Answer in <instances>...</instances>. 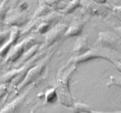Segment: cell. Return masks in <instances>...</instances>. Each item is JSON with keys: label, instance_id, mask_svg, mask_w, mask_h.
<instances>
[{"label": "cell", "instance_id": "12", "mask_svg": "<svg viewBox=\"0 0 121 113\" xmlns=\"http://www.w3.org/2000/svg\"><path fill=\"white\" fill-rule=\"evenodd\" d=\"M26 98H27V92L24 93L23 95L17 98L11 103L7 105L3 110H1V112H15V111H17L18 109L23 105V104L25 101Z\"/></svg>", "mask_w": 121, "mask_h": 113}, {"label": "cell", "instance_id": "17", "mask_svg": "<svg viewBox=\"0 0 121 113\" xmlns=\"http://www.w3.org/2000/svg\"><path fill=\"white\" fill-rule=\"evenodd\" d=\"M71 108H73V111L75 112H92V110L88 105L81 103H73Z\"/></svg>", "mask_w": 121, "mask_h": 113}, {"label": "cell", "instance_id": "9", "mask_svg": "<svg viewBox=\"0 0 121 113\" xmlns=\"http://www.w3.org/2000/svg\"><path fill=\"white\" fill-rule=\"evenodd\" d=\"M19 36H20V29H18V27H13V29H11L9 41L0 48V57L4 58L7 56L10 50L13 48V46H15Z\"/></svg>", "mask_w": 121, "mask_h": 113}, {"label": "cell", "instance_id": "4", "mask_svg": "<svg viewBox=\"0 0 121 113\" xmlns=\"http://www.w3.org/2000/svg\"><path fill=\"white\" fill-rule=\"evenodd\" d=\"M68 28V26L67 24H57L55 27L51 28L45 34V37L42 43L41 49L48 48L56 42L60 41L61 38L65 37V33Z\"/></svg>", "mask_w": 121, "mask_h": 113}, {"label": "cell", "instance_id": "18", "mask_svg": "<svg viewBox=\"0 0 121 113\" xmlns=\"http://www.w3.org/2000/svg\"><path fill=\"white\" fill-rule=\"evenodd\" d=\"M8 3L5 1H3V3L0 4V23H3L4 20L5 19L6 16L9 11V6H8Z\"/></svg>", "mask_w": 121, "mask_h": 113}, {"label": "cell", "instance_id": "13", "mask_svg": "<svg viewBox=\"0 0 121 113\" xmlns=\"http://www.w3.org/2000/svg\"><path fill=\"white\" fill-rule=\"evenodd\" d=\"M89 49L90 48L88 47L87 37L83 36V37H80L78 40L76 41L73 49V53L75 55H81L82 54L86 53V51H88Z\"/></svg>", "mask_w": 121, "mask_h": 113}, {"label": "cell", "instance_id": "14", "mask_svg": "<svg viewBox=\"0 0 121 113\" xmlns=\"http://www.w3.org/2000/svg\"><path fill=\"white\" fill-rule=\"evenodd\" d=\"M51 7H52V6H49V5H48L47 4L39 6L37 10H35V15H34L33 18H34V19H39V18H42V17H43L47 16L48 14H49V13H51L53 11V9Z\"/></svg>", "mask_w": 121, "mask_h": 113}, {"label": "cell", "instance_id": "22", "mask_svg": "<svg viewBox=\"0 0 121 113\" xmlns=\"http://www.w3.org/2000/svg\"><path fill=\"white\" fill-rule=\"evenodd\" d=\"M111 11L113 13L115 17H117L121 22V5L120 6H112L111 7Z\"/></svg>", "mask_w": 121, "mask_h": 113}, {"label": "cell", "instance_id": "15", "mask_svg": "<svg viewBox=\"0 0 121 113\" xmlns=\"http://www.w3.org/2000/svg\"><path fill=\"white\" fill-rule=\"evenodd\" d=\"M81 5V0H70L69 4L61 10V12L63 14H69V13L73 12V10H75Z\"/></svg>", "mask_w": 121, "mask_h": 113}, {"label": "cell", "instance_id": "25", "mask_svg": "<svg viewBox=\"0 0 121 113\" xmlns=\"http://www.w3.org/2000/svg\"><path fill=\"white\" fill-rule=\"evenodd\" d=\"M112 63H113L114 67H115V68H116L117 70L121 73V63L120 62H117V61H114V62H112Z\"/></svg>", "mask_w": 121, "mask_h": 113}, {"label": "cell", "instance_id": "7", "mask_svg": "<svg viewBox=\"0 0 121 113\" xmlns=\"http://www.w3.org/2000/svg\"><path fill=\"white\" fill-rule=\"evenodd\" d=\"M84 12L90 16H98V17H105L111 11V7H107L106 4H99L90 0L89 2L82 4Z\"/></svg>", "mask_w": 121, "mask_h": 113}, {"label": "cell", "instance_id": "20", "mask_svg": "<svg viewBox=\"0 0 121 113\" xmlns=\"http://www.w3.org/2000/svg\"><path fill=\"white\" fill-rule=\"evenodd\" d=\"M106 85L108 87L111 86H119L121 88V79L120 78H116V77H110L109 81L106 83Z\"/></svg>", "mask_w": 121, "mask_h": 113}, {"label": "cell", "instance_id": "28", "mask_svg": "<svg viewBox=\"0 0 121 113\" xmlns=\"http://www.w3.org/2000/svg\"><path fill=\"white\" fill-rule=\"evenodd\" d=\"M2 60H3V57H0V71L2 70V67H3V65L4 64V63H3Z\"/></svg>", "mask_w": 121, "mask_h": 113}, {"label": "cell", "instance_id": "6", "mask_svg": "<svg viewBox=\"0 0 121 113\" xmlns=\"http://www.w3.org/2000/svg\"><path fill=\"white\" fill-rule=\"evenodd\" d=\"M94 59H104V60H107L110 62H112L111 58L108 55H106L103 53H101L98 48L89 49L88 51H86V53L82 54L81 55H76L75 57L72 58L68 62L73 63V64L77 65V64H81V63L88 61L90 60H94Z\"/></svg>", "mask_w": 121, "mask_h": 113}, {"label": "cell", "instance_id": "3", "mask_svg": "<svg viewBox=\"0 0 121 113\" xmlns=\"http://www.w3.org/2000/svg\"><path fill=\"white\" fill-rule=\"evenodd\" d=\"M43 42V41L38 39L35 36H31V37H29L27 39H25V40H23V42H19L17 45L13 46V48L10 49L9 54L6 56V58H5V60L4 61V63L6 64L8 62L17 61L24 54V52L26 50H28L30 47H32L33 45L37 44V43L42 44Z\"/></svg>", "mask_w": 121, "mask_h": 113}, {"label": "cell", "instance_id": "26", "mask_svg": "<svg viewBox=\"0 0 121 113\" xmlns=\"http://www.w3.org/2000/svg\"><path fill=\"white\" fill-rule=\"evenodd\" d=\"M114 32L116 33L117 35H119V37L121 38V27H119V28H115V29H114Z\"/></svg>", "mask_w": 121, "mask_h": 113}, {"label": "cell", "instance_id": "21", "mask_svg": "<svg viewBox=\"0 0 121 113\" xmlns=\"http://www.w3.org/2000/svg\"><path fill=\"white\" fill-rule=\"evenodd\" d=\"M11 31L10 30H4V31H0V46L3 45L5 42V41L7 40L9 36L10 35Z\"/></svg>", "mask_w": 121, "mask_h": 113}, {"label": "cell", "instance_id": "1", "mask_svg": "<svg viewBox=\"0 0 121 113\" xmlns=\"http://www.w3.org/2000/svg\"><path fill=\"white\" fill-rule=\"evenodd\" d=\"M68 66L69 64L68 63L67 66L59 71L57 75V85L56 88L59 102L62 105L71 108L73 105V99L69 89V82L73 73L76 70V65L72 63L71 67Z\"/></svg>", "mask_w": 121, "mask_h": 113}, {"label": "cell", "instance_id": "23", "mask_svg": "<svg viewBox=\"0 0 121 113\" xmlns=\"http://www.w3.org/2000/svg\"><path fill=\"white\" fill-rule=\"evenodd\" d=\"M7 91H8L7 83L1 84V85H0V99L7 93Z\"/></svg>", "mask_w": 121, "mask_h": 113}, {"label": "cell", "instance_id": "24", "mask_svg": "<svg viewBox=\"0 0 121 113\" xmlns=\"http://www.w3.org/2000/svg\"><path fill=\"white\" fill-rule=\"evenodd\" d=\"M61 1H63V0H45V4H47L49 6H54V5L60 3Z\"/></svg>", "mask_w": 121, "mask_h": 113}, {"label": "cell", "instance_id": "11", "mask_svg": "<svg viewBox=\"0 0 121 113\" xmlns=\"http://www.w3.org/2000/svg\"><path fill=\"white\" fill-rule=\"evenodd\" d=\"M41 45H42L41 43H37V44H35L32 47H30L28 50H26L24 52V54L22 55V57L18 60V62L17 63V67H22L23 64H25L30 59H32L35 55V54L37 53V51L41 48Z\"/></svg>", "mask_w": 121, "mask_h": 113}, {"label": "cell", "instance_id": "27", "mask_svg": "<svg viewBox=\"0 0 121 113\" xmlns=\"http://www.w3.org/2000/svg\"><path fill=\"white\" fill-rule=\"evenodd\" d=\"M93 2L99 3V4H106V0H93Z\"/></svg>", "mask_w": 121, "mask_h": 113}, {"label": "cell", "instance_id": "8", "mask_svg": "<svg viewBox=\"0 0 121 113\" xmlns=\"http://www.w3.org/2000/svg\"><path fill=\"white\" fill-rule=\"evenodd\" d=\"M29 19H30L29 15L25 11L19 10L6 18V20L4 21V24L10 27H20L28 23Z\"/></svg>", "mask_w": 121, "mask_h": 113}, {"label": "cell", "instance_id": "16", "mask_svg": "<svg viewBox=\"0 0 121 113\" xmlns=\"http://www.w3.org/2000/svg\"><path fill=\"white\" fill-rule=\"evenodd\" d=\"M57 98H58V96H57V92H56V87L49 89V90H48L46 92L45 99L48 103H53Z\"/></svg>", "mask_w": 121, "mask_h": 113}, {"label": "cell", "instance_id": "2", "mask_svg": "<svg viewBox=\"0 0 121 113\" xmlns=\"http://www.w3.org/2000/svg\"><path fill=\"white\" fill-rule=\"evenodd\" d=\"M54 54H48V55H45L43 59H41L39 61L37 62V64H35L30 68L28 71V73L26 74V76L24 77V79L23 80V81L21 82L19 85L17 86V89L15 91V93H18L20 91H22L24 87H26L27 85H29L30 84L33 83L35 80H36L43 73V71L45 70L46 67L48 65V61L51 59L52 55Z\"/></svg>", "mask_w": 121, "mask_h": 113}, {"label": "cell", "instance_id": "19", "mask_svg": "<svg viewBox=\"0 0 121 113\" xmlns=\"http://www.w3.org/2000/svg\"><path fill=\"white\" fill-rule=\"evenodd\" d=\"M50 26L51 24L49 23H47V22H44V21H41V23L37 26V32L39 34H46L51 29Z\"/></svg>", "mask_w": 121, "mask_h": 113}, {"label": "cell", "instance_id": "5", "mask_svg": "<svg viewBox=\"0 0 121 113\" xmlns=\"http://www.w3.org/2000/svg\"><path fill=\"white\" fill-rule=\"evenodd\" d=\"M97 42L103 48H107L116 51H121V38L112 32H100L98 35Z\"/></svg>", "mask_w": 121, "mask_h": 113}, {"label": "cell", "instance_id": "10", "mask_svg": "<svg viewBox=\"0 0 121 113\" xmlns=\"http://www.w3.org/2000/svg\"><path fill=\"white\" fill-rule=\"evenodd\" d=\"M85 23H86V20H84V19L74 21L68 28L65 33V37H73V36L79 35L81 33V31L83 30Z\"/></svg>", "mask_w": 121, "mask_h": 113}, {"label": "cell", "instance_id": "29", "mask_svg": "<svg viewBox=\"0 0 121 113\" xmlns=\"http://www.w3.org/2000/svg\"><path fill=\"white\" fill-rule=\"evenodd\" d=\"M4 1H5V2H7V3H9V1H10V0H4Z\"/></svg>", "mask_w": 121, "mask_h": 113}]
</instances>
